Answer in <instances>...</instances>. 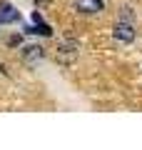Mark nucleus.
<instances>
[{"instance_id": "obj_1", "label": "nucleus", "mask_w": 142, "mask_h": 150, "mask_svg": "<svg viewBox=\"0 0 142 150\" xmlns=\"http://www.w3.org/2000/svg\"><path fill=\"white\" fill-rule=\"evenodd\" d=\"M55 58H58V63L70 65L75 58H77V43H63L58 48V53H55Z\"/></svg>"}, {"instance_id": "obj_2", "label": "nucleus", "mask_w": 142, "mask_h": 150, "mask_svg": "<svg viewBox=\"0 0 142 150\" xmlns=\"http://www.w3.org/2000/svg\"><path fill=\"white\" fill-rule=\"evenodd\" d=\"M115 38H117V40H122V43H130L132 38H135V28H132V23L120 20L115 25Z\"/></svg>"}, {"instance_id": "obj_3", "label": "nucleus", "mask_w": 142, "mask_h": 150, "mask_svg": "<svg viewBox=\"0 0 142 150\" xmlns=\"http://www.w3.org/2000/svg\"><path fill=\"white\" fill-rule=\"evenodd\" d=\"M18 20H20V13L13 5H8V3H0V23L10 25V23H18Z\"/></svg>"}, {"instance_id": "obj_6", "label": "nucleus", "mask_w": 142, "mask_h": 150, "mask_svg": "<svg viewBox=\"0 0 142 150\" xmlns=\"http://www.w3.org/2000/svg\"><path fill=\"white\" fill-rule=\"evenodd\" d=\"M37 5H47V3H50V0H35Z\"/></svg>"}, {"instance_id": "obj_4", "label": "nucleus", "mask_w": 142, "mask_h": 150, "mask_svg": "<svg viewBox=\"0 0 142 150\" xmlns=\"http://www.w3.org/2000/svg\"><path fill=\"white\" fill-rule=\"evenodd\" d=\"M42 55L45 53H42L40 45H25V48H22V60H25V63H37Z\"/></svg>"}, {"instance_id": "obj_5", "label": "nucleus", "mask_w": 142, "mask_h": 150, "mask_svg": "<svg viewBox=\"0 0 142 150\" xmlns=\"http://www.w3.org/2000/svg\"><path fill=\"white\" fill-rule=\"evenodd\" d=\"M77 8L82 13H90V10H102V3L100 0H77Z\"/></svg>"}]
</instances>
